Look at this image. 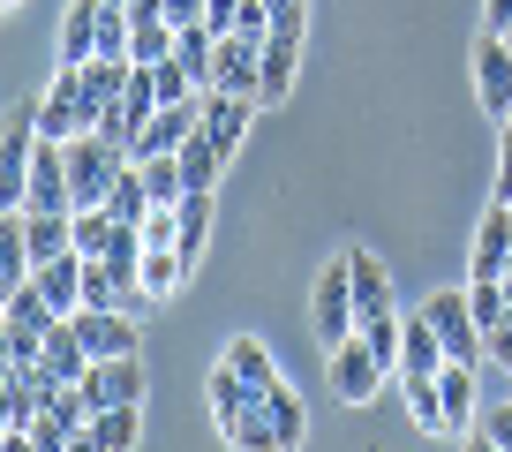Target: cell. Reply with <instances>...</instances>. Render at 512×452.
I'll return each mask as SVG.
<instances>
[{
	"label": "cell",
	"mask_w": 512,
	"mask_h": 452,
	"mask_svg": "<svg viewBox=\"0 0 512 452\" xmlns=\"http://www.w3.org/2000/svg\"><path fill=\"white\" fill-rule=\"evenodd\" d=\"M400 392H407V415H415L422 430L445 437V400H437V377H400Z\"/></svg>",
	"instance_id": "obj_28"
},
{
	"label": "cell",
	"mask_w": 512,
	"mask_h": 452,
	"mask_svg": "<svg viewBox=\"0 0 512 452\" xmlns=\"http://www.w3.org/2000/svg\"><path fill=\"white\" fill-rule=\"evenodd\" d=\"M482 339H490V362H497V370H512V317H505V324H490Z\"/></svg>",
	"instance_id": "obj_33"
},
{
	"label": "cell",
	"mask_w": 512,
	"mask_h": 452,
	"mask_svg": "<svg viewBox=\"0 0 512 452\" xmlns=\"http://www.w3.org/2000/svg\"><path fill=\"white\" fill-rule=\"evenodd\" d=\"M445 339H437V324L430 317H407V339H400V377H437L445 370Z\"/></svg>",
	"instance_id": "obj_20"
},
{
	"label": "cell",
	"mask_w": 512,
	"mask_h": 452,
	"mask_svg": "<svg viewBox=\"0 0 512 452\" xmlns=\"http://www.w3.org/2000/svg\"><path fill=\"white\" fill-rule=\"evenodd\" d=\"M324 362H332V392L347 407H362V400H377V385L384 377H392V362L377 355V347H369L362 339V324H354V339H339V347H324Z\"/></svg>",
	"instance_id": "obj_3"
},
{
	"label": "cell",
	"mask_w": 512,
	"mask_h": 452,
	"mask_svg": "<svg viewBox=\"0 0 512 452\" xmlns=\"http://www.w3.org/2000/svg\"><path fill=\"white\" fill-rule=\"evenodd\" d=\"M83 370H91V347H83L76 317H61V324L46 332V355H38V377H46V392H53V385H83Z\"/></svg>",
	"instance_id": "obj_12"
},
{
	"label": "cell",
	"mask_w": 512,
	"mask_h": 452,
	"mask_svg": "<svg viewBox=\"0 0 512 452\" xmlns=\"http://www.w3.org/2000/svg\"><path fill=\"white\" fill-rule=\"evenodd\" d=\"M294 68H302V38L264 31V106H279L294 91Z\"/></svg>",
	"instance_id": "obj_23"
},
{
	"label": "cell",
	"mask_w": 512,
	"mask_h": 452,
	"mask_svg": "<svg viewBox=\"0 0 512 452\" xmlns=\"http://www.w3.org/2000/svg\"><path fill=\"white\" fill-rule=\"evenodd\" d=\"M136 166H144V181H151V196H159V204H181V196H189V174H181L174 151H159V159H136Z\"/></svg>",
	"instance_id": "obj_29"
},
{
	"label": "cell",
	"mask_w": 512,
	"mask_h": 452,
	"mask_svg": "<svg viewBox=\"0 0 512 452\" xmlns=\"http://www.w3.org/2000/svg\"><path fill=\"white\" fill-rule=\"evenodd\" d=\"M211 219H219V211H211V189H189L181 196V234H174V249H181V264H204V249H211Z\"/></svg>",
	"instance_id": "obj_19"
},
{
	"label": "cell",
	"mask_w": 512,
	"mask_h": 452,
	"mask_svg": "<svg viewBox=\"0 0 512 452\" xmlns=\"http://www.w3.org/2000/svg\"><path fill=\"white\" fill-rule=\"evenodd\" d=\"M38 294H46L53 309H61V317H76L83 309V249H68V257H53V264H38Z\"/></svg>",
	"instance_id": "obj_17"
},
{
	"label": "cell",
	"mask_w": 512,
	"mask_h": 452,
	"mask_svg": "<svg viewBox=\"0 0 512 452\" xmlns=\"http://www.w3.org/2000/svg\"><path fill=\"white\" fill-rule=\"evenodd\" d=\"M106 8H128V0H106Z\"/></svg>",
	"instance_id": "obj_38"
},
{
	"label": "cell",
	"mask_w": 512,
	"mask_h": 452,
	"mask_svg": "<svg viewBox=\"0 0 512 452\" xmlns=\"http://www.w3.org/2000/svg\"><path fill=\"white\" fill-rule=\"evenodd\" d=\"M437 400H445V437L475 430V362H445L437 370Z\"/></svg>",
	"instance_id": "obj_16"
},
{
	"label": "cell",
	"mask_w": 512,
	"mask_h": 452,
	"mask_svg": "<svg viewBox=\"0 0 512 452\" xmlns=\"http://www.w3.org/2000/svg\"><path fill=\"white\" fill-rule=\"evenodd\" d=\"M23 211H76V181H68V144H53V136H38V151H31Z\"/></svg>",
	"instance_id": "obj_6"
},
{
	"label": "cell",
	"mask_w": 512,
	"mask_h": 452,
	"mask_svg": "<svg viewBox=\"0 0 512 452\" xmlns=\"http://www.w3.org/2000/svg\"><path fill=\"white\" fill-rule=\"evenodd\" d=\"M234 16H241V0H211V8H204L211 31H234Z\"/></svg>",
	"instance_id": "obj_34"
},
{
	"label": "cell",
	"mask_w": 512,
	"mask_h": 452,
	"mask_svg": "<svg viewBox=\"0 0 512 452\" xmlns=\"http://www.w3.org/2000/svg\"><path fill=\"white\" fill-rule=\"evenodd\" d=\"M76 332H83V347H91V362L136 355V324H128V309H76Z\"/></svg>",
	"instance_id": "obj_15"
},
{
	"label": "cell",
	"mask_w": 512,
	"mask_h": 452,
	"mask_svg": "<svg viewBox=\"0 0 512 452\" xmlns=\"http://www.w3.org/2000/svg\"><path fill=\"white\" fill-rule=\"evenodd\" d=\"M226 362H234V370L249 377L256 392H264V385H279V362L264 355V339H234V347H226Z\"/></svg>",
	"instance_id": "obj_30"
},
{
	"label": "cell",
	"mask_w": 512,
	"mask_h": 452,
	"mask_svg": "<svg viewBox=\"0 0 512 452\" xmlns=\"http://www.w3.org/2000/svg\"><path fill=\"white\" fill-rule=\"evenodd\" d=\"M512 23V0H482V31H505Z\"/></svg>",
	"instance_id": "obj_36"
},
{
	"label": "cell",
	"mask_w": 512,
	"mask_h": 452,
	"mask_svg": "<svg viewBox=\"0 0 512 452\" xmlns=\"http://www.w3.org/2000/svg\"><path fill=\"white\" fill-rule=\"evenodd\" d=\"M482 437H490L497 452H512V400H497V407H490V422H482Z\"/></svg>",
	"instance_id": "obj_32"
},
{
	"label": "cell",
	"mask_w": 512,
	"mask_h": 452,
	"mask_svg": "<svg viewBox=\"0 0 512 452\" xmlns=\"http://www.w3.org/2000/svg\"><path fill=\"white\" fill-rule=\"evenodd\" d=\"M249 121H256V98H241V91H204V121L196 129L211 136V144L234 159L241 151V136H249Z\"/></svg>",
	"instance_id": "obj_13"
},
{
	"label": "cell",
	"mask_w": 512,
	"mask_h": 452,
	"mask_svg": "<svg viewBox=\"0 0 512 452\" xmlns=\"http://www.w3.org/2000/svg\"><path fill=\"white\" fill-rule=\"evenodd\" d=\"M309 324H317L324 347H339V339H354V324H362V309H354V279H347V257L324 264L317 294H309Z\"/></svg>",
	"instance_id": "obj_5"
},
{
	"label": "cell",
	"mask_w": 512,
	"mask_h": 452,
	"mask_svg": "<svg viewBox=\"0 0 512 452\" xmlns=\"http://www.w3.org/2000/svg\"><path fill=\"white\" fill-rule=\"evenodd\" d=\"M211 91H241L264 106V38L219 31V68H211Z\"/></svg>",
	"instance_id": "obj_8"
},
{
	"label": "cell",
	"mask_w": 512,
	"mask_h": 452,
	"mask_svg": "<svg viewBox=\"0 0 512 452\" xmlns=\"http://www.w3.org/2000/svg\"><path fill=\"white\" fill-rule=\"evenodd\" d=\"M8 8H23V0H8Z\"/></svg>",
	"instance_id": "obj_40"
},
{
	"label": "cell",
	"mask_w": 512,
	"mask_h": 452,
	"mask_svg": "<svg viewBox=\"0 0 512 452\" xmlns=\"http://www.w3.org/2000/svg\"><path fill=\"white\" fill-rule=\"evenodd\" d=\"M505 46H512V23H505Z\"/></svg>",
	"instance_id": "obj_39"
},
{
	"label": "cell",
	"mask_w": 512,
	"mask_h": 452,
	"mask_svg": "<svg viewBox=\"0 0 512 452\" xmlns=\"http://www.w3.org/2000/svg\"><path fill=\"white\" fill-rule=\"evenodd\" d=\"M475 98L497 113V121L512 113V46H505V31L475 38Z\"/></svg>",
	"instance_id": "obj_10"
},
{
	"label": "cell",
	"mask_w": 512,
	"mask_h": 452,
	"mask_svg": "<svg viewBox=\"0 0 512 452\" xmlns=\"http://www.w3.org/2000/svg\"><path fill=\"white\" fill-rule=\"evenodd\" d=\"M204 8H211V0H166V16H174V23H204Z\"/></svg>",
	"instance_id": "obj_37"
},
{
	"label": "cell",
	"mask_w": 512,
	"mask_h": 452,
	"mask_svg": "<svg viewBox=\"0 0 512 452\" xmlns=\"http://www.w3.org/2000/svg\"><path fill=\"white\" fill-rule=\"evenodd\" d=\"M422 317L437 324V339H445V355L452 362H490V339H482L475 309H467V294H430L422 302Z\"/></svg>",
	"instance_id": "obj_7"
},
{
	"label": "cell",
	"mask_w": 512,
	"mask_h": 452,
	"mask_svg": "<svg viewBox=\"0 0 512 452\" xmlns=\"http://www.w3.org/2000/svg\"><path fill=\"white\" fill-rule=\"evenodd\" d=\"M83 430H91L83 385H53L46 407H38V422H31V452H83Z\"/></svg>",
	"instance_id": "obj_4"
},
{
	"label": "cell",
	"mask_w": 512,
	"mask_h": 452,
	"mask_svg": "<svg viewBox=\"0 0 512 452\" xmlns=\"http://www.w3.org/2000/svg\"><path fill=\"white\" fill-rule=\"evenodd\" d=\"M83 400L91 407H144V362L136 355H106L83 370Z\"/></svg>",
	"instance_id": "obj_9"
},
{
	"label": "cell",
	"mask_w": 512,
	"mask_h": 452,
	"mask_svg": "<svg viewBox=\"0 0 512 452\" xmlns=\"http://www.w3.org/2000/svg\"><path fill=\"white\" fill-rule=\"evenodd\" d=\"M144 430V407H91V430H83V452H128Z\"/></svg>",
	"instance_id": "obj_18"
},
{
	"label": "cell",
	"mask_w": 512,
	"mask_h": 452,
	"mask_svg": "<svg viewBox=\"0 0 512 452\" xmlns=\"http://www.w3.org/2000/svg\"><path fill=\"white\" fill-rule=\"evenodd\" d=\"M189 279V264H181V249H144V294L151 302H174V287Z\"/></svg>",
	"instance_id": "obj_26"
},
{
	"label": "cell",
	"mask_w": 512,
	"mask_h": 452,
	"mask_svg": "<svg viewBox=\"0 0 512 452\" xmlns=\"http://www.w3.org/2000/svg\"><path fill=\"white\" fill-rule=\"evenodd\" d=\"M347 279H354V309H362V324L392 309V279H384V264L369 257V249H347Z\"/></svg>",
	"instance_id": "obj_22"
},
{
	"label": "cell",
	"mask_w": 512,
	"mask_h": 452,
	"mask_svg": "<svg viewBox=\"0 0 512 452\" xmlns=\"http://www.w3.org/2000/svg\"><path fill=\"white\" fill-rule=\"evenodd\" d=\"M211 422H219V437H226V445H241V452H272L279 445L272 415H264V392H256L234 362L211 370Z\"/></svg>",
	"instance_id": "obj_1"
},
{
	"label": "cell",
	"mask_w": 512,
	"mask_h": 452,
	"mask_svg": "<svg viewBox=\"0 0 512 452\" xmlns=\"http://www.w3.org/2000/svg\"><path fill=\"white\" fill-rule=\"evenodd\" d=\"M31 113H38V136H53V144H76L83 129H98V106L83 98V68H53V91Z\"/></svg>",
	"instance_id": "obj_2"
},
{
	"label": "cell",
	"mask_w": 512,
	"mask_h": 452,
	"mask_svg": "<svg viewBox=\"0 0 512 452\" xmlns=\"http://www.w3.org/2000/svg\"><path fill=\"white\" fill-rule=\"evenodd\" d=\"M264 415H272L279 445H302V437H309V415H302V400H294L287 377H279V385H264Z\"/></svg>",
	"instance_id": "obj_25"
},
{
	"label": "cell",
	"mask_w": 512,
	"mask_h": 452,
	"mask_svg": "<svg viewBox=\"0 0 512 452\" xmlns=\"http://www.w3.org/2000/svg\"><path fill=\"white\" fill-rule=\"evenodd\" d=\"M505 272H512V204L490 196V211H482V226H475V264H467V279H505Z\"/></svg>",
	"instance_id": "obj_11"
},
{
	"label": "cell",
	"mask_w": 512,
	"mask_h": 452,
	"mask_svg": "<svg viewBox=\"0 0 512 452\" xmlns=\"http://www.w3.org/2000/svg\"><path fill=\"white\" fill-rule=\"evenodd\" d=\"M302 23H309V0H272V31L302 38Z\"/></svg>",
	"instance_id": "obj_31"
},
{
	"label": "cell",
	"mask_w": 512,
	"mask_h": 452,
	"mask_svg": "<svg viewBox=\"0 0 512 452\" xmlns=\"http://www.w3.org/2000/svg\"><path fill=\"white\" fill-rule=\"evenodd\" d=\"M196 121H204V98H181V106H159L144 121V136H136V159H159V151H181L196 136Z\"/></svg>",
	"instance_id": "obj_14"
},
{
	"label": "cell",
	"mask_w": 512,
	"mask_h": 452,
	"mask_svg": "<svg viewBox=\"0 0 512 452\" xmlns=\"http://www.w3.org/2000/svg\"><path fill=\"white\" fill-rule=\"evenodd\" d=\"M98 23H106V0H76L61 23V68H83L98 53Z\"/></svg>",
	"instance_id": "obj_21"
},
{
	"label": "cell",
	"mask_w": 512,
	"mask_h": 452,
	"mask_svg": "<svg viewBox=\"0 0 512 452\" xmlns=\"http://www.w3.org/2000/svg\"><path fill=\"white\" fill-rule=\"evenodd\" d=\"M174 159H181V174H189V189H219V174H226V151H219V144H211V136H204V129H196V136H189V144H181V151H174Z\"/></svg>",
	"instance_id": "obj_24"
},
{
	"label": "cell",
	"mask_w": 512,
	"mask_h": 452,
	"mask_svg": "<svg viewBox=\"0 0 512 452\" xmlns=\"http://www.w3.org/2000/svg\"><path fill=\"white\" fill-rule=\"evenodd\" d=\"M497 204H512V136H505V151H497Z\"/></svg>",
	"instance_id": "obj_35"
},
{
	"label": "cell",
	"mask_w": 512,
	"mask_h": 452,
	"mask_svg": "<svg viewBox=\"0 0 512 452\" xmlns=\"http://www.w3.org/2000/svg\"><path fill=\"white\" fill-rule=\"evenodd\" d=\"M467 309H475V324H482V332H490V324H505V317H512L505 279H467Z\"/></svg>",
	"instance_id": "obj_27"
}]
</instances>
